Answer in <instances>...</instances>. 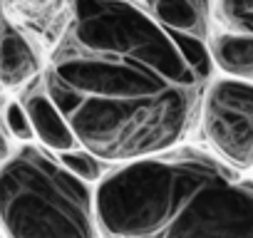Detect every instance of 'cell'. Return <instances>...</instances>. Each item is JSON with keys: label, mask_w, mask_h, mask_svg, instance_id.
Instances as JSON below:
<instances>
[{"label": "cell", "mask_w": 253, "mask_h": 238, "mask_svg": "<svg viewBox=\"0 0 253 238\" xmlns=\"http://www.w3.org/2000/svg\"><path fill=\"white\" fill-rule=\"evenodd\" d=\"M45 89L82 149L124 166L186 144L206 79L132 0H72Z\"/></svg>", "instance_id": "obj_1"}, {"label": "cell", "mask_w": 253, "mask_h": 238, "mask_svg": "<svg viewBox=\"0 0 253 238\" xmlns=\"http://www.w3.org/2000/svg\"><path fill=\"white\" fill-rule=\"evenodd\" d=\"M104 238H253V179L184 144L94 186Z\"/></svg>", "instance_id": "obj_2"}, {"label": "cell", "mask_w": 253, "mask_h": 238, "mask_svg": "<svg viewBox=\"0 0 253 238\" xmlns=\"http://www.w3.org/2000/svg\"><path fill=\"white\" fill-rule=\"evenodd\" d=\"M0 226L8 238H104L94 186L35 144L0 164Z\"/></svg>", "instance_id": "obj_3"}, {"label": "cell", "mask_w": 253, "mask_h": 238, "mask_svg": "<svg viewBox=\"0 0 253 238\" xmlns=\"http://www.w3.org/2000/svg\"><path fill=\"white\" fill-rule=\"evenodd\" d=\"M199 132L221 161L241 174L253 171V82L218 77L201 97Z\"/></svg>", "instance_id": "obj_4"}, {"label": "cell", "mask_w": 253, "mask_h": 238, "mask_svg": "<svg viewBox=\"0 0 253 238\" xmlns=\"http://www.w3.org/2000/svg\"><path fill=\"white\" fill-rule=\"evenodd\" d=\"M209 52L223 77L253 82V0H213Z\"/></svg>", "instance_id": "obj_5"}, {"label": "cell", "mask_w": 253, "mask_h": 238, "mask_svg": "<svg viewBox=\"0 0 253 238\" xmlns=\"http://www.w3.org/2000/svg\"><path fill=\"white\" fill-rule=\"evenodd\" d=\"M139 5L181 47L196 72L211 82L216 72L209 52L213 0H142Z\"/></svg>", "instance_id": "obj_6"}, {"label": "cell", "mask_w": 253, "mask_h": 238, "mask_svg": "<svg viewBox=\"0 0 253 238\" xmlns=\"http://www.w3.org/2000/svg\"><path fill=\"white\" fill-rule=\"evenodd\" d=\"M25 109H28V117L33 122V129H35V139L52 154H65V152H72L80 147L70 122L65 119V114L57 109V104L52 102V97L47 94L45 84L40 89H33L28 97H25Z\"/></svg>", "instance_id": "obj_7"}, {"label": "cell", "mask_w": 253, "mask_h": 238, "mask_svg": "<svg viewBox=\"0 0 253 238\" xmlns=\"http://www.w3.org/2000/svg\"><path fill=\"white\" fill-rule=\"evenodd\" d=\"M40 72V57L35 47L15 28H0V84L15 89L35 79Z\"/></svg>", "instance_id": "obj_8"}, {"label": "cell", "mask_w": 253, "mask_h": 238, "mask_svg": "<svg viewBox=\"0 0 253 238\" xmlns=\"http://www.w3.org/2000/svg\"><path fill=\"white\" fill-rule=\"evenodd\" d=\"M57 159L70 174H75L77 179H82L92 186H97L107 176V171L112 169L109 164H104L99 157H94L92 152H87L82 147H77L72 152H65V154H57Z\"/></svg>", "instance_id": "obj_9"}, {"label": "cell", "mask_w": 253, "mask_h": 238, "mask_svg": "<svg viewBox=\"0 0 253 238\" xmlns=\"http://www.w3.org/2000/svg\"><path fill=\"white\" fill-rule=\"evenodd\" d=\"M3 124L5 129L23 144H30L35 139V129H33V122L28 117V109L23 102H10L5 107V114H3Z\"/></svg>", "instance_id": "obj_10"}, {"label": "cell", "mask_w": 253, "mask_h": 238, "mask_svg": "<svg viewBox=\"0 0 253 238\" xmlns=\"http://www.w3.org/2000/svg\"><path fill=\"white\" fill-rule=\"evenodd\" d=\"M10 157V149H8V139H3V134H0V159H8Z\"/></svg>", "instance_id": "obj_11"}, {"label": "cell", "mask_w": 253, "mask_h": 238, "mask_svg": "<svg viewBox=\"0 0 253 238\" xmlns=\"http://www.w3.org/2000/svg\"><path fill=\"white\" fill-rule=\"evenodd\" d=\"M0 28H3V0H0Z\"/></svg>", "instance_id": "obj_12"}, {"label": "cell", "mask_w": 253, "mask_h": 238, "mask_svg": "<svg viewBox=\"0 0 253 238\" xmlns=\"http://www.w3.org/2000/svg\"><path fill=\"white\" fill-rule=\"evenodd\" d=\"M3 89H5V87H3V84H0V94H3Z\"/></svg>", "instance_id": "obj_13"}]
</instances>
